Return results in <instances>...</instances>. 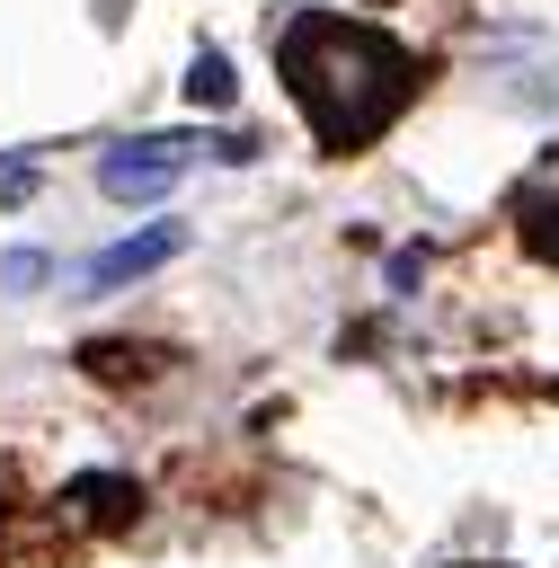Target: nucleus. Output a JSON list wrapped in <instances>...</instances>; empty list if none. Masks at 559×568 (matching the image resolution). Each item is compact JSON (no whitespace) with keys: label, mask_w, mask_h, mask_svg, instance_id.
I'll return each mask as SVG.
<instances>
[{"label":"nucleus","mask_w":559,"mask_h":568,"mask_svg":"<svg viewBox=\"0 0 559 568\" xmlns=\"http://www.w3.org/2000/svg\"><path fill=\"white\" fill-rule=\"evenodd\" d=\"M275 71L293 89V106L311 115V133L328 151H364L373 133L399 124V106L417 98V53L382 27H355L337 9H302L275 27Z\"/></svg>","instance_id":"nucleus-1"},{"label":"nucleus","mask_w":559,"mask_h":568,"mask_svg":"<svg viewBox=\"0 0 559 568\" xmlns=\"http://www.w3.org/2000/svg\"><path fill=\"white\" fill-rule=\"evenodd\" d=\"M62 497H71V515H80V524H124V515L142 506V488H133V479H115V470H89V479H71Z\"/></svg>","instance_id":"nucleus-5"},{"label":"nucleus","mask_w":559,"mask_h":568,"mask_svg":"<svg viewBox=\"0 0 559 568\" xmlns=\"http://www.w3.org/2000/svg\"><path fill=\"white\" fill-rule=\"evenodd\" d=\"M186 98H195V106H231V98H240V71H231V53H213V44H204V53L186 62Z\"/></svg>","instance_id":"nucleus-6"},{"label":"nucleus","mask_w":559,"mask_h":568,"mask_svg":"<svg viewBox=\"0 0 559 568\" xmlns=\"http://www.w3.org/2000/svg\"><path fill=\"white\" fill-rule=\"evenodd\" d=\"M186 248V222H151V231H124V240H106L89 266H80V293H124V284H142L151 266H169Z\"/></svg>","instance_id":"nucleus-3"},{"label":"nucleus","mask_w":559,"mask_h":568,"mask_svg":"<svg viewBox=\"0 0 559 568\" xmlns=\"http://www.w3.org/2000/svg\"><path fill=\"white\" fill-rule=\"evenodd\" d=\"M195 160V133H133V142H106L98 151V186L115 204H160Z\"/></svg>","instance_id":"nucleus-2"},{"label":"nucleus","mask_w":559,"mask_h":568,"mask_svg":"<svg viewBox=\"0 0 559 568\" xmlns=\"http://www.w3.org/2000/svg\"><path fill=\"white\" fill-rule=\"evenodd\" d=\"M515 231H524V248H532V257H550V266H559V151L515 186Z\"/></svg>","instance_id":"nucleus-4"},{"label":"nucleus","mask_w":559,"mask_h":568,"mask_svg":"<svg viewBox=\"0 0 559 568\" xmlns=\"http://www.w3.org/2000/svg\"><path fill=\"white\" fill-rule=\"evenodd\" d=\"M417 275H426V248H399L390 257V293H417Z\"/></svg>","instance_id":"nucleus-8"},{"label":"nucleus","mask_w":559,"mask_h":568,"mask_svg":"<svg viewBox=\"0 0 559 568\" xmlns=\"http://www.w3.org/2000/svg\"><path fill=\"white\" fill-rule=\"evenodd\" d=\"M44 266H53L44 248H9V257H0V293H35V284H44Z\"/></svg>","instance_id":"nucleus-7"}]
</instances>
